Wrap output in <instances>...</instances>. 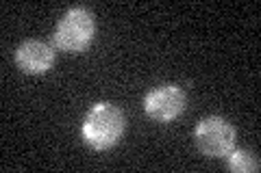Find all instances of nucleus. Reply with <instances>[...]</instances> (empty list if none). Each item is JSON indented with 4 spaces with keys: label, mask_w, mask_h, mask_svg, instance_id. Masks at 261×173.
I'll return each instance as SVG.
<instances>
[{
    "label": "nucleus",
    "mask_w": 261,
    "mask_h": 173,
    "mask_svg": "<svg viewBox=\"0 0 261 173\" xmlns=\"http://www.w3.org/2000/svg\"><path fill=\"white\" fill-rule=\"evenodd\" d=\"M194 139L198 150L209 158H226L235 150L238 132H235V126L231 121L218 117V115H211V117H205L196 126Z\"/></svg>",
    "instance_id": "obj_3"
},
{
    "label": "nucleus",
    "mask_w": 261,
    "mask_h": 173,
    "mask_svg": "<svg viewBox=\"0 0 261 173\" xmlns=\"http://www.w3.org/2000/svg\"><path fill=\"white\" fill-rule=\"evenodd\" d=\"M226 160H228V169L235 173H257L261 167L259 156L248 150H233L226 156Z\"/></svg>",
    "instance_id": "obj_6"
},
{
    "label": "nucleus",
    "mask_w": 261,
    "mask_h": 173,
    "mask_svg": "<svg viewBox=\"0 0 261 173\" xmlns=\"http://www.w3.org/2000/svg\"><path fill=\"white\" fill-rule=\"evenodd\" d=\"M187 106V95L178 85H161L144 97V111L150 119L159 123H168L176 119L178 115L185 111Z\"/></svg>",
    "instance_id": "obj_4"
},
{
    "label": "nucleus",
    "mask_w": 261,
    "mask_h": 173,
    "mask_svg": "<svg viewBox=\"0 0 261 173\" xmlns=\"http://www.w3.org/2000/svg\"><path fill=\"white\" fill-rule=\"evenodd\" d=\"M15 65L31 76L46 74L55 65V50L50 44L39 39H29L18 46L15 50Z\"/></svg>",
    "instance_id": "obj_5"
},
{
    "label": "nucleus",
    "mask_w": 261,
    "mask_h": 173,
    "mask_svg": "<svg viewBox=\"0 0 261 173\" xmlns=\"http://www.w3.org/2000/svg\"><path fill=\"white\" fill-rule=\"evenodd\" d=\"M83 141L96 152L111 150L124 134V115L111 102H98L87 111L83 119Z\"/></svg>",
    "instance_id": "obj_1"
},
{
    "label": "nucleus",
    "mask_w": 261,
    "mask_h": 173,
    "mask_svg": "<svg viewBox=\"0 0 261 173\" xmlns=\"http://www.w3.org/2000/svg\"><path fill=\"white\" fill-rule=\"evenodd\" d=\"M96 37V18L85 7H74L59 20L55 28V44L63 52H83Z\"/></svg>",
    "instance_id": "obj_2"
}]
</instances>
